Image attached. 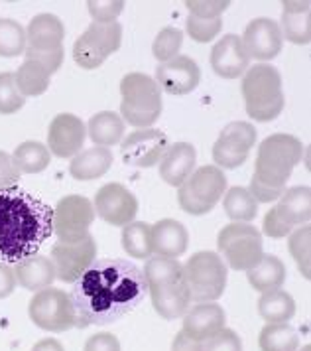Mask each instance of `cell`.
I'll return each instance as SVG.
<instances>
[{
  "mask_svg": "<svg viewBox=\"0 0 311 351\" xmlns=\"http://www.w3.org/2000/svg\"><path fill=\"white\" fill-rule=\"evenodd\" d=\"M148 282L142 269L126 258H99L69 294L75 328L109 326L144 300Z\"/></svg>",
  "mask_w": 311,
  "mask_h": 351,
  "instance_id": "6da1fadb",
  "label": "cell"
},
{
  "mask_svg": "<svg viewBox=\"0 0 311 351\" xmlns=\"http://www.w3.org/2000/svg\"><path fill=\"white\" fill-rule=\"evenodd\" d=\"M53 233V209L20 188L0 190V256L18 263L36 255Z\"/></svg>",
  "mask_w": 311,
  "mask_h": 351,
  "instance_id": "7a4b0ae2",
  "label": "cell"
},
{
  "mask_svg": "<svg viewBox=\"0 0 311 351\" xmlns=\"http://www.w3.org/2000/svg\"><path fill=\"white\" fill-rule=\"evenodd\" d=\"M303 156V144L294 134H272L258 146L250 195L256 204H272L286 192V184Z\"/></svg>",
  "mask_w": 311,
  "mask_h": 351,
  "instance_id": "3957f363",
  "label": "cell"
},
{
  "mask_svg": "<svg viewBox=\"0 0 311 351\" xmlns=\"http://www.w3.org/2000/svg\"><path fill=\"white\" fill-rule=\"evenodd\" d=\"M242 97L250 119L258 123L278 119L286 105L280 71L268 64L249 67L242 77Z\"/></svg>",
  "mask_w": 311,
  "mask_h": 351,
  "instance_id": "277c9868",
  "label": "cell"
},
{
  "mask_svg": "<svg viewBox=\"0 0 311 351\" xmlns=\"http://www.w3.org/2000/svg\"><path fill=\"white\" fill-rule=\"evenodd\" d=\"M121 119L136 128H150L162 114V89L150 75L134 71L121 81Z\"/></svg>",
  "mask_w": 311,
  "mask_h": 351,
  "instance_id": "5b68a950",
  "label": "cell"
},
{
  "mask_svg": "<svg viewBox=\"0 0 311 351\" xmlns=\"http://www.w3.org/2000/svg\"><path fill=\"white\" fill-rule=\"evenodd\" d=\"M229 272L225 261L211 251H201L187 258L184 265V282L191 300L197 304L215 302L227 288Z\"/></svg>",
  "mask_w": 311,
  "mask_h": 351,
  "instance_id": "8992f818",
  "label": "cell"
},
{
  "mask_svg": "<svg viewBox=\"0 0 311 351\" xmlns=\"http://www.w3.org/2000/svg\"><path fill=\"white\" fill-rule=\"evenodd\" d=\"M227 190V178L217 166H201L177 188L179 208L189 215H205L221 202Z\"/></svg>",
  "mask_w": 311,
  "mask_h": 351,
  "instance_id": "52a82bcc",
  "label": "cell"
},
{
  "mask_svg": "<svg viewBox=\"0 0 311 351\" xmlns=\"http://www.w3.org/2000/svg\"><path fill=\"white\" fill-rule=\"evenodd\" d=\"M217 247L233 271H250L264 255L262 233L249 223L225 225L219 231Z\"/></svg>",
  "mask_w": 311,
  "mask_h": 351,
  "instance_id": "ba28073f",
  "label": "cell"
},
{
  "mask_svg": "<svg viewBox=\"0 0 311 351\" xmlns=\"http://www.w3.org/2000/svg\"><path fill=\"white\" fill-rule=\"evenodd\" d=\"M310 219L311 190L308 186H296L282 193L278 206L266 213L262 231L272 239H284L296 225H308Z\"/></svg>",
  "mask_w": 311,
  "mask_h": 351,
  "instance_id": "9c48e42d",
  "label": "cell"
},
{
  "mask_svg": "<svg viewBox=\"0 0 311 351\" xmlns=\"http://www.w3.org/2000/svg\"><path fill=\"white\" fill-rule=\"evenodd\" d=\"M123 26L119 22H91L73 46V60L83 69H97L121 48Z\"/></svg>",
  "mask_w": 311,
  "mask_h": 351,
  "instance_id": "30bf717a",
  "label": "cell"
},
{
  "mask_svg": "<svg viewBox=\"0 0 311 351\" xmlns=\"http://www.w3.org/2000/svg\"><path fill=\"white\" fill-rule=\"evenodd\" d=\"M32 322L46 332L62 334L75 328V312L67 292L60 288H44L34 292L28 306Z\"/></svg>",
  "mask_w": 311,
  "mask_h": 351,
  "instance_id": "8fae6325",
  "label": "cell"
},
{
  "mask_svg": "<svg viewBox=\"0 0 311 351\" xmlns=\"http://www.w3.org/2000/svg\"><path fill=\"white\" fill-rule=\"evenodd\" d=\"M93 204L85 195H65L53 208V233L62 243L85 239L95 221Z\"/></svg>",
  "mask_w": 311,
  "mask_h": 351,
  "instance_id": "7c38bea8",
  "label": "cell"
},
{
  "mask_svg": "<svg viewBox=\"0 0 311 351\" xmlns=\"http://www.w3.org/2000/svg\"><path fill=\"white\" fill-rule=\"evenodd\" d=\"M256 144V128L245 121H234L221 130L217 143L213 144V162L217 168L234 170L249 158Z\"/></svg>",
  "mask_w": 311,
  "mask_h": 351,
  "instance_id": "4fadbf2b",
  "label": "cell"
},
{
  "mask_svg": "<svg viewBox=\"0 0 311 351\" xmlns=\"http://www.w3.org/2000/svg\"><path fill=\"white\" fill-rule=\"evenodd\" d=\"M97 261V243L93 235L75 243H62L58 241L51 247V263L55 269V278L62 282H77L85 272L91 269Z\"/></svg>",
  "mask_w": 311,
  "mask_h": 351,
  "instance_id": "5bb4252c",
  "label": "cell"
},
{
  "mask_svg": "<svg viewBox=\"0 0 311 351\" xmlns=\"http://www.w3.org/2000/svg\"><path fill=\"white\" fill-rule=\"evenodd\" d=\"M95 213L103 221L114 227H125L132 223L138 213V199L136 195L125 188L123 184H105L95 195Z\"/></svg>",
  "mask_w": 311,
  "mask_h": 351,
  "instance_id": "9a60e30c",
  "label": "cell"
},
{
  "mask_svg": "<svg viewBox=\"0 0 311 351\" xmlns=\"http://www.w3.org/2000/svg\"><path fill=\"white\" fill-rule=\"evenodd\" d=\"M168 146H170V141L162 130L142 128V130H134L126 136L125 143L121 146V156L128 166L152 168L162 160Z\"/></svg>",
  "mask_w": 311,
  "mask_h": 351,
  "instance_id": "2e32d148",
  "label": "cell"
},
{
  "mask_svg": "<svg viewBox=\"0 0 311 351\" xmlns=\"http://www.w3.org/2000/svg\"><path fill=\"white\" fill-rule=\"evenodd\" d=\"M87 138V125L77 114L62 112L58 114L47 130V150L58 158H71L83 150Z\"/></svg>",
  "mask_w": 311,
  "mask_h": 351,
  "instance_id": "e0dca14e",
  "label": "cell"
},
{
  "mask_svg": "<svg viewBox=\"0 0 311 351\" xmlns=\"http://www.w3.org/2000/svg\"><path fill=\"white\" fill-rule=\"evenodd\" d=\"M156 83L170 95H187L197 89L201 81L199 65L189 56H177L166 64L158 65L156 69Z\"/></svg>",
  "mask_w": 311,
  "mask_h": 351,
  "instance_id": "ac0fdd59",
  "label": "cell"
},
{
  "mask_svg": "<svg viewBox=\"0 0 311 351\" xmlns=\"http://www.w3.org/2000/svg\"><path fill=\"white\" fill-rule=\"evenodd\" d=\"M245 48L249 51L250 60H258V62H270L274 60L282 51L284 46V38H282L280 26L270 20V18H256L252 20L245 36L240 38Z\"/></svg>",
  "mask_w": 311,
  "mask_h": 351,
  "instance_id": "d6986e66",
  "label": "cell"
},
{
  "mask_svg": "<svg viewBox=\"0 0 311 351\" xmlns=\"http://www.w3.org/2000/svg\"><path fill=\"white\" fill-rule=\"evenodd\" d=\"M211 67L225 80H236L250 67V56L240 36L227 34L215 44L211 51Z\"/></svg>",
  "mask_w": 311,
  "mask_h": 351,
  "instance_id": "ffe728a7",
  "label": "cell"
},
{
  "mask_svg": "<svg viewBox=\"0 0 311 351\" xmlns=\"http://www.w3.org/2000/svg\"><path fill=\"white\" fill-rule=\"evenodd\" d=\"M197 150L189 143H175L168 146L160 164V178L173 188H179L195 170Z\"/></svg>",
  "mask_w": 311,
  "mask_h": 351,
  "instance_id": "44dd1931",
  "label": "cell"
},
{
  "mask_svg": "<svg viewBox=\"0 0 311 351\" xmlns=\"http://www.w3.org/2000/svg\"><path fill=\"white\" fill-rule=\"evenodd\" d=\"M225 324H227V314L219 304H197L186 312L182 332L203 343L205 339H209V337L217 335L221 330H225Z\"/></svg>",
  "mask_w": 311,
  "mask_h": 351,
  "instance_id": "7402d4cb",
  "label": "cell"
},
{
  "mask_svg": "<svg viewBox=\"0 0 311 351\" xmlns=\"http://www.w3.org/2000/svg\"><path fill=\"white\" fill-rule=\"evenodd\" d=\"M148 292H150L154 310L164 319L182 318L189 310L191 296H189V290H187L184 278L175 280V282H168V285L148 287Z\"/></svg>",
  "mask_w": 311,
  "mask_h": 351,
  "instance_id": "603a6c76",
  "label": "cell"
},
{
  "mask_svg": "<svg viewBox=\"0 0 311 351\" xmlns=\"http://www.w3.org/2000/svg\"><path fill=\"white\" fill-rule=\"evenodd\" d=\"M282 12V38L297 46L311 42V6L308 0H286Z\"/></svg>",
  "mask_w": 311,
  "mask_h": 351,
  "instance_id": "cb8c5ba5",
  "label": "cell"
},
{
  "mask_svg": "<svg viewBox=\"0 0 311 351\" xmlns=\"http://www.w3.org/2000/svg\"><path fill=\"white\" fill-rule=\"evenodd\" d=\"M189 233L175 219H162L152 225V255L177 258L187 251Z\"/></svg>",
  "mask_w": 311,
  "mask_h": 351,
  "instance_id": "d4e9b609",
  "label": "cell"
},
{
  "mask_svg": "<svg viewBox=\"0 0 311 351\" xmlns=\"http://www.w3.org/2000/svg\"><path fill=\"white\" fill-rule=\"evenodd\" d=\"M16 285L30 290V292H40L44 288H49L55 280V269L49 256L32 255L28 258H22L14 265Z\"/></svg>",
  "mask_w": 311,
  "mask_h": 351,
  "instance_id": "484cf974",
  "label": "cell"
},
{
  "mask_svg": "<svg viewBox=\"0 0 311 351\" xmlns=\"http://www.w3.org/2000/svg\"><path fill=\"white\" fill-rule=\"evenodd\" d=\"M65 38V26L55 14H38L26 28V48L53 49L62 48Z\"/></svg>",
  "mask_w": 311,
  "mask_h": 351,
  "instance_id": "4316f807",
  "label": "cell"
},
{
  "mask_svg": "<svg viewBox=\"0 0 311 351\" xmlns=\"http://www.w3.org/2000/svg\"><path fill=\"white\" fill-rule=\"evenodd\" d=\"M112 166V152L103 146H93L89 150L79 152L69 164V174L79 182H89L105 176Z\"/></svg>",
  "mask_w": 311,
  "mask_h": 351,
  "instance_id": "83f0119b",
  "label": "cell"
},
{
  "mask_svg": "<svg viewBox=\"0 0 311 351\" xmlns=\"http://www.w3.org/2000/svg\"><path fill=\"white\" fill-rule=\"evenodd\" d=\"M252 288L260 292L278 290L286 282V265L276 255H262V258L247 271Z\"/></svg>",
  "mask_w": 311,
  "mask_h": 351,
  "instance_id": "f1b7e54d",
  "label": "cell"
},
{
  "mask_svg": "<svg viewBox=\"0 0 311 351\" xmlns=\"http://www.w3.org/2000/svg\"><path fill=\"white\" fill-rule=\"evenodd\" d=\"M87 132L91 136L95 146H103L109 148L112 144L121 143L123 134H125V121L121 119V114L112 111L97 112L91 117Z\"/></svg>",
  "mask_w": 311,
  "mask_h": 351,
  "instance_id": "f546056e",
  "label": "cell"
},
{
  "mask_svg": "<svg viewBox=\"0 0 311 351\" xmlns=\"http://www.w3.org/2000/svg\"><path fill=\"white\" fill-rule=\"evenodd\" d=\"M258 314L268 324L290 322L296 314V300H294V296L290 292H286L282 288L262 292V296L258 300Z\"/></svg>",
  "mask_w": 311,
  "mask_h": 351,
  "instance_id": "4dcf8cb0",
  "label": "cell"
},
{
  "mask_svg": "<svg viewBox=\"0 0 311 351\" xmlns=\"http://www.w3.org/2000/svg\"><path fill=\"white\" fill-rule=\"evenodd\" d=\"M12 160H14L16 168L20 170V174H38L44 172L49 166L51 154L47 150L46 144L36 143V141H26L20 146H16L12 152Z\"/></svg>",
  "mask_w": 311,
  "mask_h": 351,
  "instance_id": "1f68e13d",
  "label": "cell"
},
{
  "mask_svg": "<svg viewBox=\"0 0 311 351\" xmlns=\"http://www.w3.org/2000/svg\"><path fill=\"white\" fill-rule=\"evenodd\" d=\"M49 77H51L49 71L44 69L40 64L32 62V60H26L14 73L16 87L24 99L46 93L47 87H49Z\"/></svg>",
  "mask_w": 311,
  "mask_h": 351,
  "instance_id": "d6a6232c",
  "label": "cell"
},
{
  "mask_svg": "<svg viewBox=\"0 0 311 351\" xmlns=\"http://www.w3.org/2000/svg\"><path fill=\"white\" fill-rule=\"evenodd\" d=\"M260 351H297L299 335L288 324H266L258 337Z\"/></svg>",
  "mask_w": 311,
  "mask_h": 351,
  "instance_id": "836d02e7",
  "label": "cell"
},
{
  "mask_svg": "<svg viewBox=\"0 0 311 351\" xmlns=\"http://www.w3.org/2000/svg\"><path fill=\"white\" fill-rule=\"evenodd\" d=\"M223 208L229 215V219H233V223H250L258 213L256 199L250 195L247 188H240V186H234L225 193Z\"/></svg>",
  "mask_w": 311,
  "mask_h": 351,
  "instance_id": "e575fe53",
  "label": "cell"
},
{
  "mask_svg": "<svg viewBox=\"0 0 311 351\" xmlns=\"http://www.w3.org/2000/svg\"><path fill=\"white\" fill-rule=\"evenodd\" d=\"M123 247L132 258L148 261L152 256V227L144 221H132L123 229Z\"/></svg>",
  "mask_w": 311,
  "mask_h": 351,
  "instance_id": "d590c367",
  "label": "cell"
},
{
  "mask_svg": "<svg viewBox=\"0 0 311 351\" xmlns=\"http://www.w3.org/2000/svg\"><path fill=\"white\" fill-rule=\"evenodd\" d=\"M148 287L156 285H168L184 278V265L177 258H166V256H150L146 261V267L142 269Z\"/></svg>",
  "mask_w": 311,
  "mask_h": 351,
  "instance_id": "8d00e7d4",
  "label": "cell"
},
{
  "mask_svg": "<svg viewBox=\"0 0 311 351\" xmlns=\"http://www.w3.org/2000/svg\"><path fill=\"white\" fill-rule=\"evenodd\" d=\"M26 51V30L12 18H0V58H16Z\"/></svg>",
  "mask_w": 311,
  "mask_h": 351,
  "instance_id": "74e56055",
  "label": "cell"
},
{
  "mask_svg": "<svg viewBox=\"0 0 311 351\" xmlns=\"http://www.w3.org/2000/svg\"><path fill=\"white\" fill-rule=\"evenodd\" d=\"M290 255L294 256L297 269L306 276V280L311 278V227L301 225L299 229L290 233L288 239Z\"/></svg>",
  "mask_w": 311,
  "mask_h": 351,
  "instance_id": "f35d334b",
  "label": "cell"
},
{
  "mask_svg": "<svg viewBox=\"0 0 311 351\" xmlns=\"http://www.w3.org/2000/svg\"><path fill=\"white\" fill-rule=\"evenodd\" d=\"M182 44H184L182 30H177L173 26L164 28L162 32L156 36L154 46H152L154 58L160 64H166V62H170L173 58H177V51L182 49Z\"/></svg>",
  "mask_w": 311,
  "mask_h": 351,
  "instance_id": "ab89813d",
  "label": "cell"
},
{
  "mask_svg": "<svg viewBox=\"0 0 311 351\" xmlns=\"http://www.w3.org/2000/svg\"><path fill=\"white\" fill-rule=\"evenodd\" d=\"M26 99L18 91L12 71L0 73V114H14L24 107Z\"/></svg>",
  "mask_w": 311,
  "mask_h": 351,
  "instance_id": "60d3db41",
  "label": "cell"
},
{
  "mask_svg": "<svg viewBox=\"0 0 311 351\" xmlns=\"http://www.w3.org/2000/svg\"><path fill=\"white\" fill-rule=\"evenodd\" d=\"M221 28H223V20L221 18H187V34L191 36V40H195L199 44L211 42L215 36H219Z\"/></svg>",
  "mask_w": 311,
  "mask_h": 351,
  "instance_id": "b9f144b4",
  "label": "cell"
},
{
  "mask_svg": "<svg viewBox=\"0 0 311 351\" xmlns=\"http://www.w3.org/2000/svg\"><path fill=\"white\" fill-rule=\"evenodd\" d=\"M87 8L93 22L109 24V22H116V18L121 16V12L125 10V2L123 0H89Z\"/></svg>",
  "mask_w": 311,
  "mask_h": 351,
  "instance_id": "7bdbcfd3",
  "label": "cell"
},
{
  "mask_svg": "<svg viewBox=\"0 0 311 351\" xmlns=\"http://www.w3.org/2000/svg\"><path fill=\"white\" fill-rule=\"evenodd\" d=\"M26 60H32L36 64H40L44 69L49 71V75H53L63 64V58H65V51L62 48H53V49H30L26 48L24 51Z\"/></svg>",
  "mask_w": 311,
  "mask_h": 351,
  "instance_id": "ee69618b",
  "label": "cell"
},
{
  "mask_svg": "<svg viewBox=\"0 0 311 351\" xmlns=\"http://www.w3.org/2000/svg\"><path fill=\"white\" fill-rule=\"evenodd\" d=\"M203 351H242V339L234 330L225 328L203 341Z\"/></svg>",
  "mask_w": 311,
  "mask_h": 351,
  "instance_id": "f6af8a7d",
  "label": "cell"
},
{
  "mask_svg": "<svg viewBox=\"0 0 311 351\" xmlns=\"http://www.w3.org/2000/svg\"><path fill=\"white\" fill-rule=\"evenodd\" d=\"M231 0H187L186 6L189 16L197 18H221V14L229 8Z\"/></svg>",
  "mask_w": 311,
  "mask_h": 351,
  "instance_id": "bcb514c9",
  "label": "cell"
},
{
  "mask_svg": "<svg viewBox=\"0 0 311 351\" xmlns=\"http://www.w3.org/2000/svg\"><path fill=\"white\" fill-rule=\"evenodd\" d=\"M20 180V170L16 168L12 154L0 150V190L14 188Z\"/></svg>",
  "mask_w": 311,
  "mask_h": 351,
  "instance_id": "7dc6e473",
  "label": "cell"
},
{
  "mask_svg": "<svg viewBox=\"0 0 311 351\" xmlns=\"http://www.w3.org/2000/svg\"><path fill=\"white\" fill-rule=\"evenodd\" d=\"M83 351H121V341L112 334H95L87 339Z\"/></svg>",
  "mask_w": 311,
  "mask_h": 351,
  "instance_id": "c3c4849f",
  "label": "cell"
},
{
  "mask_svg": "<svg viewBox=\"0 0 311 351\" xmlns=\"http://www.w3.org/2000/svg\"><path fill=\"white\" fill-rule=\"evenodd\" d=\"M16 288V276L12 267H8L6 263H0V300L8 298Z\"/></svg>",
  "mask_w": 311,
  "mask_h": 351,
  "instance_id": "681fc988",
  "label": "cell"
},
{
  "mask_svg": "<svg viewBox=\"0 0 311 351\" xmlns=\"http://www.w3.org/2000/svg\"><path fill=\"white\" fill-rule=\"evenodd\" d=\"M171 351H203V343L197 341V339H193V337H189L184 332H179L173 337Z\"/></svg>",
  "mask_w": 311,
  "mask_h": 351,
  "instance_id": "f907efd6",
  "label": "cell"
},
{
  "mask_svg": "<svg viewBox=\"0 0 311 351\" xmlns=\"http://www.w3.org/2000/svg\"><path fill=\"white\" fill-rule=\"evenodd\" d=\"M32 351H65L63 350V346L58 341V339H53V337H46V339H42V341H38Z\"/></svg>",
  "mask_w": 311,
  "mask_h": 351,
  "instance_id": "816d5d0a",
  "label": "cell"
},
{
  "mask_svg": "<svg viewBox=\"0 0 311 351\" xmlns=\"http://www.w3.org/2000/svg\"><path fill=\"white\" fill-rule=\"evenodd\" d=\"M301 351H311V348H310V346H306V348H303Z\"/></svg>",
  "mask_w": 311,
  "mask_h": 351,
  "instance_id": "f5cc1de1",
  "label": "cell"
}]
</instances>
